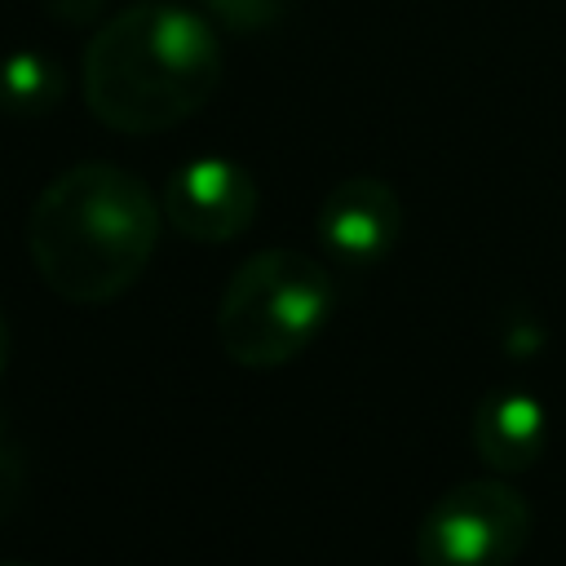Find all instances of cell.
Returning a JSON list of instances; mask_svg holds the SVG:
<instances>
[{
	"mask_svg": "<svg viewBox=\"0 0 566 566\" xmlns=\"http://www.w3.org/2000/svg\"><path fill=\"white\" fill-rule=\"evenodd\" d=\"M159 221L164 208L137 172L84 159L35 195L27 212V252L53 296L106 305L146 274Z\"/></svg>",
	"mask_w": 566,
	"mask_h": 566,
	"instance_id": "obj_1",
	"label": "cell"
},
{
	"mask_svg": "<svg viewBox=\"0 0 566 566\" xmlns=\"http://www.w3.org/2000/svg\"><path fill=\"white\" fill-rule=\"evenodd\" d=\"M221 71V40L203 18L186 4L142 0L93 27L80 93L88 115L111 133L150 137L203 111Z\"/></svg>",
	"mask_w": 566,
	"mask_h": 566,
	"instance_id": "obj_2",
	"label": "cell"
},
{
	"mask_svg": "<svg viewBox=\"0 0 566 566\" xmlns=\"http://www.w3.org/2000/svg\"><path fill=\"white\" fill-rule=\"evenodd\" d=\"M336 310V283L323 261L296 248L248 256L221 287L217 345L248 371H270L310 349Z\"/></svg>",
	"mask_w": 566,
	"mask_h": 566,
	"instance_id": "obj_3",
	"label": "cell"
},
{
	"mask_svg": "<svg viewBox=\"0 0 566 566\" xmlns=\"http://www.w3.org/2000/svg\"><path fill=\"white\" fill-rule=\"evenodd\" d=\"M531 544V504L504 478L447 486L416 526L420 566H513Z\"/></svg>",
	"mask_w": 566,
	"mask_h": 566,
	"instance_id": "obj_4",
	"label": "cell"
},
{
	"mask_svg": "<svg viewBox=\"0 0 566 566\" xmlns=\"http://www.w3.org/2000/svg\"><path fill=\"white\" fill-rule=\"evenodd\" d=\"M261 190L252 172L226 155H199L172 168L159 208L164 221L190 243H230L256 221Z\"/></svg>",
	"mask_w": 566,
	"mask_h": 566,
	"instance_id": "obj_5",
	"label": "cell"
},
{
	"mask_svg": "<svg viewBox=\"0 0 566 566\" xmlns=\"http://www.w3.org/2000/svg\"><path fill=\"white\" fill-rule=\"evenodd\" d=\"M318 243L345 265H371L389 256L402 234V199L380 177H345L318 203Z\"/></svg>",
	"mask_w": 566,
	"mask_h": 566,
	"instance_id": "obj_6",
	"label": "cell"
},
{
	"mask_svg": "<svg viewBox=\"0 0 566 566\" xmlns=\"http://www.w3.org/2000/svg\"><path fill=\"white\" fill-rule=\"evenodd\" d=\"M469 442L491 473H526L548 451V407L526 389L500 385L478 398Z\"/></svg>",
	"mask_w": 566,
	"mask_h": 566,
	"instance_id": "obj_7",
	"label": "cell"
},
{
	"mask_svg": "<svg viewBox=\"0 0 566 566\" xmlns=\"http://www.w3.org/2000/svg\"><path fill=\"white\" fill-rule=\"evenodd\" d=\"M66 75L40 49H13L0 57V111L18 119H35L62 102Z\"/></svg>",
	"mask_w": 566,
	"mask_h": 566,
	"instance_id": "obj_8",
	"label": "cell"
},
{
	"mask_svg": "<svg viewBox=\"0 0 566 566\" xmlns=\"http://www.w3.org/2000/svg\"><path fill=\"white\" fill-rule=\"evenodd\" d=\"M199 4L234 35H256L283 18V0H199Z\"/></svg>",
	"mask_w": 566,
	"mask_h": 566,
	"instance_id": "obj_9",
	"label": "cell"
},
{
	"mask_svg": "<svg viewBox=\"0 0 566 566\" xmlns=\"http://www.w3.org/2000/svg\"><path fill=\"white\" fill-rule=\"evenodd\" d=\"M22 486H27L22 447H18V438L9 433V424L0 420V517H4L9 509H18V500H22Z\"/></svg>",
	"mask_w": 566,
	"mask_h": 566,
	"instance_id": "obj_10",
	"label": "cell"
},
{
	"mask_svg": "<svg viewBox=\"0 0 566 566\" xmlns=\"http://www.w3.org/2000/svg\"><path fill=\"white\" fill-rule=\"evenodd\" d=\"M49 9H53V18L57 22H66V27H88V22H102V9H106V0H44Z\"/></svg>",
	"mask_w": 566,
	"mask_h": 566,
	"instance_id": "obj_11",
	"label": "cell"
},
{
	"mask_svg": "<svg viewBox=\"0 0 566 566\" xmlns=\"http://www.w3.org/2000/svg\"><path fill=\"white\" fill-rule=\"evenodd\" d=\"M9 363V323H4V310H0V371Z\"/></svg>",
	"mask_w": 566,
	"mask_h": 566,
	"instance_id": "obj_12",
	"label": "cell"
},
{
	"mask_svg": "<svg viewBox=\"0 0 566 566\" xmlns=\"http://www.w3.org/2000/svg\"><path fill=\"white\" fill-rule=\"evenodd\" d=\"M0 566H31V562H0Z\"/></svg>",
	"mask_w": 566,
	"mask_h": 566,
	"instance_id": "obj_13",
	"label": "cell"
}]
</instances>
